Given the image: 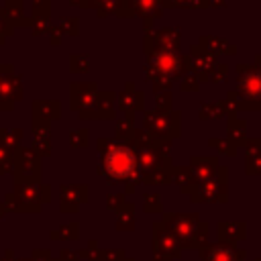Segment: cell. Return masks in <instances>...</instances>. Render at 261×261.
Segmentation results:
<instances>
[{"label": "cell", "mask_w": 261, "mask_h": 261, "mask_svg": "<svg viewBox=\"0 0 261 261\" xmlns=\"http://www.w3.org/2000/svg\"><path fill=\"white\" fill-rule=\"evenodd\" d=\"M135 167V157L126 149H112L106 155V169L112 175H128Z\"/></svg>", "instance_id": "cell-1"}]
</instances>
